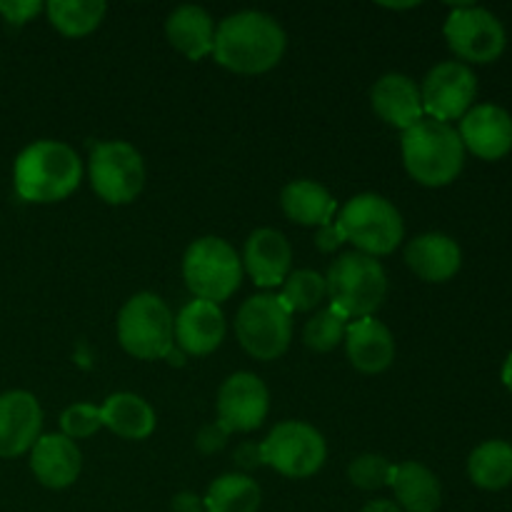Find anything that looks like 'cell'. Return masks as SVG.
I'll return each mask as SVG.
<instances>
[{
    "label": "cell",
    "instance_id": "18",
    "mask_svg": "<svg viewBox=\"0 0 512 512\" xmlns=\"http://www.w3.org/2000/svg\"><path fill=\"white\" fill-rule=\"evenodd\" d=\"M345 350L355 370L365 375H378L393 365L395 338L380 320H350L345 330Z\"/></svg>",
    "mask_w": 512,
    "mask_h": 512
},
{
    "label": "cell",
    "instance_id": "6",
    "mask_svg": "<svg viewBox=\"0 0 512 512\" xmlns=\"http://www.w3.org/2000/svg\"><path fill=\"white\" fill-rule=\"evenodd\" d=\"M118 340L138 360H160L175 348V318L155 293H138L118 315Z\"/></svg>",
    "mask_w": 512,
    "mask_h": 512
},
{
    "label": "cell",
    "instance_id": "5",
    "mask_svg": "<svg viewBox=\"0 0 512 512\" xmlns=\"http://www.w3.org/2000/svg\"><path fill=\"white\" fill-rule=\"evenodd\" d=\"M338 228L343 230L345 243H353L358 253L378 258L390 255L405 235L403 215L383 195L363 193L350 198L338 213Z\"/></svg>",
    "mask_w": 512,
    "mask_h": 512
},
{
    "label": "cell",
    "instance_id": "40",
    "mask_svg": "<svg viewBox=\"0 0 512 512\" xmlns=\"http://www.w3.org/2000/svg\"><path fill=\"white\" fill-rule=\"evenodd\" d=\"M165 358H168V363H173V365H183V350H170L168 355H165Z\"/></svg>",
    "mask_w": 512,
    "mask_h": 512
},
{
    "label": "cell",
    "instance_id": "7",
    "mask_svg": "<svg viewBox=\"0 0 512 512\" xmlns=\"http://www.w3.org/2000/svg\"><path fill=\"white\" fill-rule=\"evenodd\" d=\"M183 278L195 300L220 305L228 300L243 280V260L223 238H200L185 250Z\"/></svg>",
    "mask_w": 512,
    "mask_h": 512
},
{
    "label": "cell",
    "instance_id": "37",
    "mask_svg": "<svg viewBox=\"0 0 512 512\" xmlns=\"http://www.w3.org/2000/svg\"><path fill=\"white\" fill-rule=\"evenodd\" d=\"M173 512H205V503L195 493H178L173 498Z\"/></svg>",
    "mask_w": 512,
    "mask_h": 512
},
{
    "label": "cell",
    "instance_id": "14",
    "mask_svg": "<svg viewBox=\"0 0 512 512\" xmlns=\"http://www.w3.org/2000/svg\"><path fill=\"white\" fill-rule=\"evenodd\" d=\"M43 430V410L28 390L0 395V458H18L33 450Z\"/></svg>",
    "mask_w": 512,
    "mask_h": 512
},
{
    "label": "cell",
    "instance_id": "21",
    "mask_svg": "<svg viewBox=\"0 0 512 512\" xmlns=\"http://www.w3.org/2000/svg\"><path fill=\"white\" fill-rule=\"evenodd\" d=\"M405 263L418 278L428 283H445L453 278L463 263L460 245L443 233H425L410 240L405 248Z\"/></svg>",
    "mask_w": 512,
    "mask_h": 512
},
{
    "label": "cell",
    "instance_id": "4",
    "mask_svg": "<svg viewBox=\"0 0 512 512\" xmlns=\"http://www.w3.org/2000/svg\"><path fill=\"white\" fill-rule=\"evenodd\" d=\"M325 285H328L330 305L348 320L373 318L388 295V275L383 265L378 263V258H370L358 250L340 255L330 265Z\"/></svg>",
    "mask_w": 512,
    "mask_h": 512
},
{
    "label": "cell",
    "instance_id": "10",
    "mask_svg": "<svg viewBox=\"0 0 512 512\" xmlns=\"http://www.w3.org/2000/svg\"><path fill=\"white\" fill-rule=\"evenodd\" d=\"M90 185L108 205H128L145 185L143 155L125 140H108L90 153Z\"/></svg>",
    "mask_w": 512,
    "mask_h": 512
},
{
    "label": "cell",
    "instance_id": "27",
    "mask_svg": "<svg viewBox=\"0 0 512 512\" xmlns=\"http://www.w3.org/2000/svg\"><path fill=\"white\" fill-rule=\"evenodd\" d=\"M468 475L483 490L508 488L512 483V445L505 440L478 445L468 460Z\"/></svg>",
    "mask_w": 512,
    "mask_h": 512
},
{
    "label": "cell",
    "instance_id": "20",
    "mask_svg": "<svg viewBox=\"0 0 512 512\" xmlns=\"http://www.w3.org/2000/svg\"><path fill=\"white\" fill-rule=\"evenodd\" d=\"M370 103L373 110L393 128L405 133L413 128L418 120H423V100H420V88L403 73H388L373 85L370 90Z\"/></svg>",
    "mask_w": 512,
    "mask_h": 512
},
{
    "label": "cell",
    "instance_id": "19",
    "mask_svg": "<svg viewBox=\"0 0 512 512\" xmlns=\"http://www.w3.org/2000/svg\"><path fill=\"white\" fill-rule=\"evenodd\" d=\"M83 468V455H80L75 440L60 435H40L38 443L30 450V470L35 478L50 490H63L78 480Z\"/></svg>",
    "mask_w": 512,
    "mask_h": 512
},
{
    "label": "cell",
    "instance_id": "39",
    "mask_svg": "<svg viewBox=\"0 0 512 512\" xmlns=\"http://www.w3.org/2000/svg\"><path fill=\"white\" fill-rule=\"evenodd\" d=\"M503 383H505V388L512 390V353H510V358L505 360V368H503Z\"/></svg>",
    "mask_w": 512,
    "mask_h": 512
},
{
    "label": "cell",
    "instance_id": "12",
    "mask_svg": "<svg viewBox=\"0 0 512 512\" xmlns=\"http://www.w3.org/2000/svg\"><path fill=\"white\" fill-rule=\"evenodd\" d=\"M475 95H478V78L468 65L458 60L435 65L420 85L423 110L440 123L463 118L473 105Z\"/></svg>",
    "mask_w": 512,
    "mask_h": 512
},
{
    "label": "cell",
    "instance_id": "33",
    "mask_svg": "<svg viewBox=\"0 0 512 512\" xmlns=\"http://www.w3.org/2000/svg\"><path fill=\"white\" fill-rule=\"evenodd\" d=\"M228 438H230V430L215 420V423L205 425V428L198 430V435H195V448H198L203 455H215L228 445Z\"/></svg>",
    "mask_w": 512,
    "mask_h": 512
},
{
    "label": "cell",
    "instance_id": "17",
    "mask_svg": "<svg viewBox=\"0 0 512 512\" xmlns=\"http://www.w3.org/2000/svg\"><path fill=\"white\" fill-rule=\"evenodd\" d=\"M225 338V315L220 305L190 300L175 318V343L185 355H210Z\"/></svg>",
    "mask_w": 512,
    "mask_h": 512
},
{
    "label": "cell",
    "instance_id": "34",
    "mask_svg": "<svg viewBox=\"0 0 512 512\" xmlns=\"http://www.w3.org/2000/svg\"><path fill=\"white\" fill-rule=\"evenodd\" d=\"M43 10L38 0H0V15L10 25H25Z\"/></svg>",
    "mask_w": 512,
    "mask_h": 512
},
{
    "label": "cell",
    "instance_id": "26",
    "mask_svg": "<svg viewBox=\"0 0 512 512\" xmlns=\"http://www.w3.org/2000/svg\"><path fill=\"white\" fill-rule=\"evenodd\" d=\"M260 500V485L250 475L228 473L210 485L203 503L205 512H258Z\"/></svg>",
    "mask_w": 512,
    "mask_h": 512
},
{
    "label": "cell",
    "instance_id": "1",
    "mask_svg": "<svg viewBox=\"0 0 512 512\" xmlns=\"http://www.w3.org/2000/svg\"><path fill=\"white\" fill-rule=\"evenodd\" d=\"M285 53V33L275 18L260 10L228 15L215 28L213 55L223 68L238 75L273 70Z\"/></svg>",
    "mask_w": 512,
    "mask_h": 512
},
{
    "label": "cell",
    "instance_id": "11",
    "mask_svg": "<svg viewBox=\"0 0 512 512\" xmlns=\"http://www.w3.org/2000/svg\"><path fill=\"white\" fill-rule=\"evenodd\" d=\"M445 38L450 50L468 63H493L508 43L503 23L478 5H458L445 20Z\"/></svg>",
    "mask_w": 512,
    "mask_h": 512
},
{
    "label": "cell",
    "instance_id": "23",
    "mask_svg": "<svg viewBox=\"0 0 512 512\" xmlns=\"http://www.w3.org/2000/svg\"><path fill=\"white\" fill-rule=\"evenodd\" d=\"M165 33H168L170 45L185 58L200 60L213 53V18L198 5H183V8L173 10L165 23Z\"/></svg>",
    "mask_w": 512,
    "mask_h": 512
},
{
    "label": "cell",
    "instance_id": "24",
    "mask_svg": "<svg viewBox=\"0 0 512 512\" xmlns=\"http://www.w3.org/2000/svg\"><path fill=\"white\" fill-rule=\"evenodd\" d=\"M103 428H110L125 440H145L155 430V410L135 393H115L100 408Z\"/></svg>",
    "mask_w": 512,
    "mask_h": 512
},
{
    "label": "cell",
    "instance_id": "9",
    "mask_svg": "<svg viewBox=\"0 0 512 512\" xmlns=\"http://www.w3.org/2000/svg\"><path fill=\"white\" fill-rule=\"evenodd\" d=\"M260 448H263V463L268 468L295 480L315 475L328 458V445L323 435L313 425L300 423V420H285L275 425Z\"/></svg>",
    "mask_w": 512,
    "mask_h": 512
},
{
    "label": "cell",
    "instance_id": "30",
    "mask_svg": "<svg viewBox=\"0 0 512 512\" xmlns=\"http://www.w3.org/2000/svg\"><path fill=\"white\" fill-rule=\"evenodd\" d=\"M348 323L350 320L333 305L318 310L303 328L305 345L315 350V353H330V350H335L345 340Z\"/></svg>",
    "mask_w": 512,
    "mask_h": 512
},
{
    "label": "cell",
    "instance_id": "25",
    "mask_svg": "<svg viewBox=\"0 0 512 512\" xmlns=\"http://www.w3.org/2000/svg\"><path fill=\"white\" fill-rule=\"evenodd\" d=\"M280 205L293 223L310 225V228L330 223L335 215V198L315 180H293L285 185Z\"/></svg>",
    "mask_w": 512,
    "mask_h": 512
},
{
    "label": "cell",
    "instance_id": "36",
    "mask_svg": "<svg viewBox=\"0 0 512 512\" xmlns=\"http://www.w3.org/2000/svg\"><path fill=\"white\" fill-rule=\"evenodd\" d=\"M233 460L240 470H258L265 465L263 463V448L255 443H240L238 448H235Z\"/></svg>",
    "mask_w": 512,
    "mask_h": 512
},
{
    "label": "cell",
    "instance_id": "2",
    "mask_svg": "<svg viewBox=\"0 0 512 512\" xmlns=\"http://www.w3.org/2000/svg\"><path fill=\"white\" fill-rule=\"evenodd\" d=\"M83 178V165L70 145L58 140H38L18 155L13 168L15 190L28 203L65 200Z\"/></svg>",
    "mask_w": 512,
    "mask_h": 512
},
{
    "label": "cell",
    "instance_id": "31",
    "mask_svg": "<svg viewBox=\"0 0 512 512\" xmlns=\"http://www.w3.org/2000/svg\"><path fill=\"white\" fill-rule=\"evenodd\" d=\"M390 475H393V465L378 453L358 455L348 468L350 483L360 490H380L390 483Z\"/></svg>",
    "mask_w": 512,
    "mask_h": 512
},
{
    "label": "cell",
    "instance_id": "28",
    "mask_svg": "<svg viewBox=\"0 0 512 512\" xmlns=\"http://www.w3.org/2000/svg\"><path fill=\"white\" fill-rule=\"evenodd\" d=\"M103 0H50L45 5L50 25L68 38H83L93 33L105 15Z\"/></svg>",
    "mask_w": 512,
    "mask_h": 512
},
{
    "label": "cell",
    "instance_id": "13",
    "mask_svg": "<svg viewBox=\"0 0 512 512\" xmlns=\"http://www.w3.org/2000/svg\"><path fill=\"white\" fill-rule=\"evenodd\" d=\"M218 423L230 433H250L265 423L270 395L263 380L253 373H235L218 390Z\"/></svg>",
    "mask_w": 512,
    "mask_h": 512
},
{
    "label": "cell",
    "instance_id": "16",
    "mask_svg": "<svg viewBox=\"0 0 512 512\" xmlns=\"http://www.w3.org/2000/svg\"><path fill=\"white\" fill-rule=\"evenodd\" d=\"M243 265L260 288L283 285L293 268V248L280 230L258 228L245 240Z\"/></svg>",
    "mask_w": 512,
    "mask_h": 512
},
{
    "label": "cell",
    "instance_id": "32",
    "mask_svg": "<svg viewBox=\"0 0 512 512\" xmlns=\"http://www.w3.org/2000/svg\"><path fill=\"white\" fill-rule=\"evenodd\" d=\"M60 428H63L65 438L70 440L90 438V435H95L103 428V415H100V408H95V405L90 403L70 405V408L60 415Z\"/></svg>",
    "mask_w": 512,
    "mask_h": 512
},
{
    "label": "cell",
    "instance_id": "15",
    "mask_svg": "<svg viewBox=\"0 0 512 512\" xmlns=\"http://www.w3.org/2000/svg\"><path fill=\"white\" fill-rule=\"evenodd\" d=\"M460 140L483 160H500L512 150V118L500 105H475L460 120Z\"/></svg>",
    "mask_w": 512,
    "mask_h": 512
},
{
    "label": "cell",
    "instance_id": "35",
    "mask_svg": "<svg viewBox=\"0 0 512 512\" xmlns=\"http://www.w3.org/2000/svg\"><path fill=\"white\" fill-rule=\"evenodd\" d=\"M343 243H345L343 230H340L338 223H333V220L320 225V228L315 230V248H318L320 253H335Z\"/></svg>",
    "mask_w": 512,
    "mask_h": 512
},
{
    "label": "cell",
    "instance_id": "3",
    "mask_svg": "<svg viewBox=\"0 0 512 512\" xmlns=\"http://www.w3.org/2000/svg\"><path fill=\"white\" fill-rule=\"evenodd\" d=\"M403 163L420 185L443 188L463 170L465 145L450 123L423 118L403 133Z\"/></svg>",
    "mask_w": 512,
    "mask_h": 512
},
{
    "label": "cell",
    "instance_id": "29",
    "mask_svg": "<svg viewBox=\"0 0 512 512\" xmlns=\"http://www.w3.org/2000/svg\"><path fill=\"white\" fill-rule=\"evenodd\" d=\"M278 298L290 313H310L328 298V285L323 275L315 270H290Z\"/></svg>",
    "mask_w": 512,
    "mask_h": 512
},
{
    "label": "cell",
    "instance_id": "22",
    "mask_svg": "<svg viewBox=\"0 0 512 512\" xmlns=\"http://www.w3.org/2000/svg\"><path fill=\"white\" fill-rule=\"evenodd\" d=\"M388 485L393 488L398 508L405 512H435L443 503L438 475L420 463L393 465Z\"/></svg>",
    "mask_w": 512,
    "mask_h": 512
},
{
    "label": "cell",
    "instance_id": "8",
    "mask_svg": "<svg viewBox=\"0 0 512 512\" xmlns=\"http://www.w3.org/2000/svg\"><path fill=\"white\" fill-rule=\"evenodd\" d=\"M293 313L275 295H253L235 318V335L255 360H275L293 340Z\"/></svg>",
    "mask_w": 512,
    "mask_h": 512
},
{
    "label": "cell",
    "instance_id": "38",
    "mask_svg": "<svg viewBox=\"0 0 512 512\" xmlns=\"http://www.w3.org/2000/svg\"><path fill=\"white\" fill-rule=\"evenodd\" d=\"M363 512H403V510H400L398 503H393V500H373V503L365 505Z\"/></svg>",
    "mask_w": 512,
    "mask_h": 512
}]
</instances>
